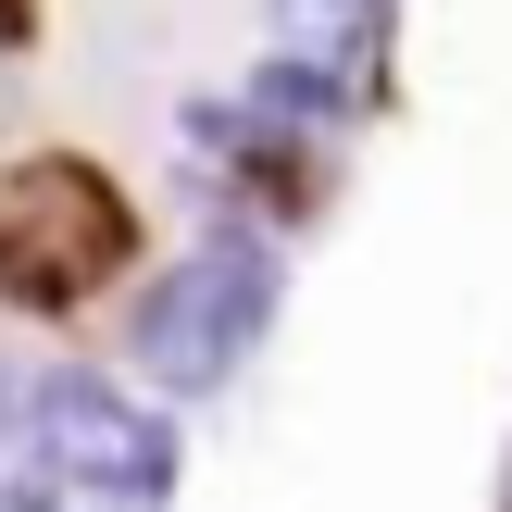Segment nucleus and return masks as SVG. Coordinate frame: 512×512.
<instances>
[{
  "label": "nucleus",
  "instance_id": "2",
  "mask_svg": "<svg viewBox=\"0 0 512 512\" xmlns=\"http://www.w3.org/2000/svg\"><path fill=\"white\" fill-rule=\"evenodd\" d=\"M263 325H275V238H263L250 213H225L188 263H163V275L138 288L125 350H138V375H150L163 400H213L225 375L263 350Z\"/></svg>",
  "mask_w": 512,
  "mask_h": 512
},
{
  "label": "nucleus",
  "instance_id": "3",
  "mask_svg": "<svg viewBox=\"0 0 512 512\" xmlns=\"http://www.w3.org/2000/svg\"><path fill=\"white\" fill-rule=\"evenodd\" d=\"M25 425H38L50 475L75 500H100V512H163L175 500V425L138 388H113V375H38Z\"/></svg>",
  "mask_w": 512,
  "mask_h": 512
},
{
  "label": "nucleus",
  "instance_id": "4",
  "mask_svg": "<svg viewBox=\"0 0 512 512\" xmlns=\"http://www.w3.org/2000/svg\"><path fill=\"white\" fill-rule=\"evenodd\" d=\"M38 38V0H0V50H25Z\"/></svg>",
  "mask_w": 512,
  "mask_h": 512
},
{
  "label": "nucleus",
  "instance_id": "1",
  "mask_svg": "<svg viewBox=\"0 0 512 512\" xmlns=\"http://www.w3.org/2000/svg\"><path fill=\"white\" fill-rule=\"evenodd\" d=\"M138 250H150V225L113 163H88V150H13L0 163V313L88 325L138 275Z\"/></svg>",
  "mask_w": 512,
  "mask_h": 512
}]
</instances>
